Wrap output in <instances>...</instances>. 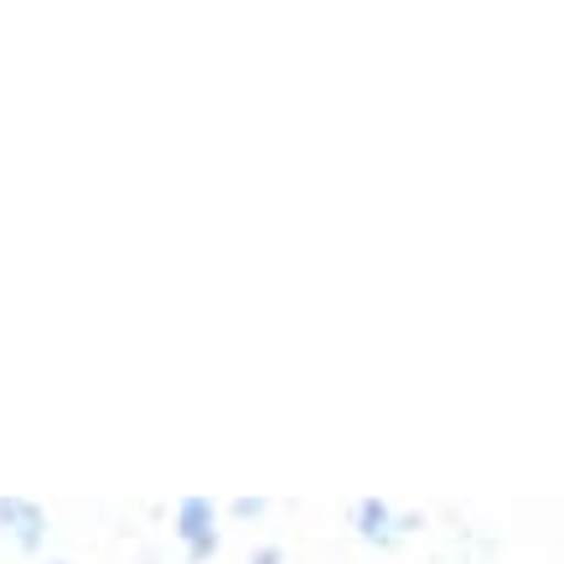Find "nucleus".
I'll list each match as a JSON object with an SVG mask.
<instances>
[{"label":"nucleus","instance_id":"obj_6","mask_svg":"<svg viewBox=\"0 0 564 564\" xmlns=\"http://www.w3.org/2000/svg\"><path fill=\"white\" fill-rule=\"evenodd\" d=\"M52 564H57V560H52Z\"/></svg>","mask_w":564,"mask_h":564},{"label":"nucleus","instance_id":"obj_1","mask_svg":"<svg viewBox=\"0 0 564 564\" xmlns=\"http://www.w3.org/2000/svg\"><path fill=\"white\" fill-rule=\"evenodd\" d=\"M172 529L187 549V564H207L218 554V508H213V497H182Z\"/></svg>","mask_w":564,"mask_h":564},{"label":"nucleus","instance_id":"obj_4","mask_svg":"<svg viewBox=\"0 0 564 564\" xmlns=\"http://www.w3.org/2000/svg\"><path fill=\"white\" fill-rule=\"evenodd\" d=\"M234 518H243V523H249V518H264V497H239V502H234Z\"/></svg>","mask_w":564,"mask_h":564},{"label":"nucleus","instance_id":"obj_3","mask_svg":"<svg viewBox=\"0 0 564 564\" xmlns=\"http://www.w3.org/2000/svg\"><path fill=\"white\" fill-rule=\"evenodd\" d=\"M0 533L21 554H36V549L47 544V513L36 508L32 497H0Z\"/></svg>","mask_w":564,"mask_h":564},{"label":"nucleus","instance_id":"obj_5","mask_svg":"<svg viewBox=\"0 0 564 564\" xmlns=\"http://www.w3.org/2000/svg\"><path fill=\"white\" fill-rule=\"evenodd\" d=\"M249 564H285V554H280L274 544H264V549H254V554H249Z\"/></svg>","mask_w":564,"mask_h":564},{"label":"nucleus","instance_id":"obj_2","mask_svg":"<svg viewBox=\"0 0 564 564\" xmlns=\"http://www.w3.org/2000/svg\"><path fill=\"white\" fill-rule=\"evenodd\" d=\"M352 529H358L362 544L393 549V544H404V533L414 529V518L393 513V502H383V497H362L358 508H352Z\"/></svg>","mask_w":564,"mask_h":564}]
</instances>
